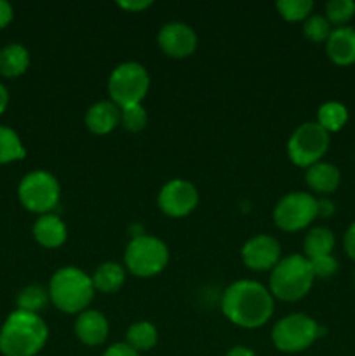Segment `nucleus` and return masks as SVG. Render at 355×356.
Listing matches in <instances>:
<instances>
[{"label": "nucleus", "mask_w": 355, "mask_h": 356, "mask_svg": "<svg viewBox=\"0 0 355 356\" xmlns=\"http://www.w3.org/2000/svg\"><path fill=\"white\" fill-rule=\"evenodd\" d=\"M108 332H110V323L101 312L86 309L77 316L75 334L80 343L87 346H100L106 341Z\"/></svg>", "instance_id": "nucleus-14"}, {"label": "nucleus", "mask_w": 355, "mask_h": 356, "mask_svg": "<svg viewBox=\"0 0 355 356\" xmlns=\"http://www.w3.org/2000/svg\"><path fill=\"white\" fill-rule=\"evenodd\" d=\"M30 66V52L21 44H9L0 51V73L3 76H19Z\"/></svg>", "instance_id": "nucleus-20"}, {"label": "nucleus", "mask_w": 355, "mask_h": 356, "mask_svg": "<svg viewBox=\"0 0 355 356\" xmlns=\"http://www.w3.org/2000/svg\"><path fill=\"white\" fill-rule=\"evenodd\" d=\"M313 9L312 0H278L277 10L285 21H303Z\"/></svg>", "instance_id": "nucleus-26"}, {"label": "nucleus", "mask_w": 355, "mask_h": 356, "mask_svg": "<svg viewBox=\"0 0 355 356\" xmlns=\"http://www.w3.org/2000/svg\"><path fill=\"white\" fill-rule=\"evenodd\" d=\"M49 299L65 313H82L94 298L93 278L75 266H65L49 282Z\"/></svg>", "instance_id": "nucleus-3"}, {"label": "nucleus", "mask_w": 355, "mask_h": 356, "mask_svg": "<svg viewBox=\"0 0 355 356\" xmlns=\"http://www.w3.org/2000/svg\"><path fill=\"white\" fill-rule=\"evenodd\" d=\"M334 249V235L331 229L324 226L310 229L308 235L305 236L303 242V250H305L306 259H315V257L331 256Z\"/></svg>", "instance_id": "nucleus-21"}, {"label": "nucleus", "mask_w": 355, "mask_h": 356, "mask_svg": "<svg viewBox=\"0 0 355 356\" xmlns=\"http://www.w3.org/2000/svg\"><path fill=\"white\" fill-rule=\"evenodd\" d=\"M348 120V110L341 103L329 101L324 103L317 111V124L326 132H338L343 129V125Z\"/></svg>", "instance_id": "nucleus-23"}, {"label": "nucleus", "mask_w": 355, "mask_h": 356, "mask_svg": "<svg viewBox=\"0 0 355 356\" xmlns=\"http://www.w3.org/2000/svg\"><path fill=\"white\" fill-rule=\"evenodd\" d=\"M24 156H26V149H24L19 136L13 129L0 125V163L16 162Z\"/></svg>", "instance_id": "nucleus-24"}, {"label": "nucleus", "mask_w": 355, "mask_h": 356, "mask_svg": "<svg viewBox=\"0 0 355 356\" xmlns=\"http://www.w3.org/2000/svg\"><path fill=\"white\" fill-rule=\"evenodd\" d=\"M326 330L305 313H292L275 323L271 341L284 353H298L312 346Z\"/></svg>", "instance_id": "nucleus-6"}, {"label": "nucleus", "mask_w": 355, "mask_h": 356, "mask_svg": "<svg viewBox=\"0 0 355 356\" xmlns=\"http://www.w3.org/2000/svg\"><path fill=\"white\" fill-rule=\"evenodd\" d=\"M13 7H10L9 2H6V0H0V30L2 28H6L7 24L13 21Z\"/></svg>", "instance_id": "nucleus-34"}, {"label": "nucleus", "mask_w": 355, "mask_h": 356, "mask_svg": "<svg viewBox=\"0 0 355 356\" xmlns=\"http://www.w3.org/2000/svg\"><path fill=\"white\" fill-rule=\"evenodd\" d=\"M118 124H120V108L113 101H97L86 113V125L94 134H108Z\"/></svg>", "instance_id": "nucleus-16"}, {"label": "nucleus", "mask_w": 355, "mask_h": 356, "mask_svg": "<svg viewBox=\"0 0 355 356\" xmlns=\"http://www.w3.org/2000/svg\"><path fill=\"white\" fill-rule=\"evenodd\" d=\"M49 329L37 313L16 309L0 329V351L3 356H35L47 343Z\"/></svg>", "instance_id": "nucleus-2"}, {"label": "nucleus", "mask_w": 355, "mask_h": 356, "mask_svg": "<svg viewBox=\"0 0 355 356\" xmlns=\"http://www.w3.org/2000/svg\"><path fill=\"white\" fill-rule=\"evenodd\" d=\"M59 193H61V188H59L58 179L47 170H33L26 174L17 188V195L24 209L42 216L51 214L52 209H56Z\"/></svg>", "instance_id": "nucleus-8"}, {"label": "nucleus", "mask_w": 355, "mask_h": 356, "mask_svg": "<svg viewBox=\"0 0 355 356\" xmlns=\"http://www.w3.org/2000/svg\"><path fill=\"white\" fill-rule=\"evenodd\" d=\"M315 275L303 254H291L277 263L270 275V292L281 301H298L312 289Z\"/></svg>", "instance_id": "nucleus-4"}, {"label": "nucleus", "mask_w": 355, "mask_h": 356, "mask_svg": "<svg viewBox=\"0 0 355 356\" xmlns=\"http://www.w3.org/2000/svg\"><path fill=\"white\" fill-rule=\"evenodd\" d=\"M343 245H345V250H347L348 257L355 261V221L348 226L347 233H345Z\"/></svg>", "instance_id": "nucleus-32"}, {"label": "nucleus", "mask_w": 355, "mask_h": 356, "mask_svg": "<svg viewBox=\"0 0 355 356\" xmlns=\"http://www.w3.org/2000/svg\"><path fill=\"white\" fill-rule=\"evenodd\" d=\"M317 212H319V216L329 218V216L334 214V204L331 200H327V198L317 200Z\"/></svg>", "instance_id": "nucleus-35"}, {"label": "nucleus", "mask_w": 355, "mask_h": 356, "mask_svg": "<svg viewBox=\"0 0 355 356\" xmlns=\"http://www.w3.org/2000/svg\"><path fill=\"white\" fill-rule=\"evenodd\" d=\"M118 7H122V9L125 10H143L146 9V7L152 6V0H120V2H117Z\"/></svg>", "instance_id": "nucleus-33"}, {"label": "nucleus", "mask_w": 355, "mask_h": 356, "mask_svg": "<svg viewBox=\"0 0 355 356\" xmlns=\"http://www.w3.org/2000/svg\"><path fill=\"white\" fill-rule=\"evenodd\" d=\"M7 103H9V92H7L6 87H3L2 83H0V115H2L3 111H6Z\"/></svg>", "instance_id": "nucleus-37"}, {"label": "nucleus", "mask_w": 355, "mask_h": 356, "mask_svg": "<svg viewBox=\"0 0 355 356\" xmlns=\"http://www.w3.org/2000/svg\"><path fill=\"white\" fill-rule=\"evenodd\" d=\"M49 301V291L42 285H28L17 294V309L28 313H37L45 308Z\"/></svg>", "instance_id": "nucleus-25"}, {"label": "nucleus", "mask_w": 355, "mask_h": 356, "mask_svg": "<svg viewBox=\"0 0 355 356\" xmlns=\"http://www.w3.org/2000/svg\"><path fill=\"white\" fill-rule=\"evenodd\" d=\"M223 315L244 329H258L274 315V296L254 280H237L221 298Z\"/></svg>", "instance_id": "nucleus-1"}, {"label": "nucleus", "mask_w": 355, "mask_h": 356, "mask_svg": "<svg viewBox=\"0 0 355 356\" xmlns=\"http://www.w3.org/2000/svg\"><path fill=\"white\" fill-rule=\"evenodd\" d=\"M103 356H141V353L134 351L125 343H117V344H111V346L104 351Z\"/></svg>", "instance_id": "nucleus-31"}, {"label": "nucleus", "mask_w": 355, "mask_h": 356, "mask_svg": "<svg viewBox=\"0 0 355 356\" xmlns=\"http://www.w3.org/2000/svg\"><path fill=\"white\" fill-rule=\"evenodd\" d=\"M354 284H355V275H354Z\"/></svg>", "instance_id": "nucleus-38"}, {"label": "nucleus", "mask_w": 355, "mask_h": 356, "mask_svg": "<svg viewBox=\"0 0 355 356\" xmlns=\"http://www.w3.org/2000/svg\"><path fill=\"white\" fill-rule=\"evenodd\" d=\"M120 124L127 131L139 132L148 124V113L143 104H131V106L120 108Z\"/></svg>", "instance_id": "nucleus-27"}, {"label": "nucleus", "mask_w": 355, "mask_h": 356, "mask_svg": "<svg viewBox=\"0 0 355 356\" xmlns=\"http://www.w3.org/2000/svg\"><path fill=\"white\" fill-rule=\"evenodd\" d=\"M319 216L317 198L305 191L284 195L274 209L275 225L284 232H299Z\"/></svg>", "instance_id": "nucleus-10"}, {"label": "nucleus", "mask_w": 355, "mask_h": 356, "mask_svg": "<svg viewBox=\"0 0 355 356\" xmlns=\"http://www.w3.org/2000/svg\"><path fill=\"white\" fill-rule=\"evenodd\" d=\"M150 89V75L139 63L118 65L108 79V94L118 108L141 104Z\"/></svg>", "instance_id": "nucleus-7"}, {"label": "nucleus", "mask_w": 355, "mask_h": 356, "mask_svg": "<svg viewBox=\"0 0 355 356\" xmlns=\"http://www.w3.org/2000/svg\"><path fill=\"white\" fill-rule=\"evenodd\" d=\"M341 174L336 165L327 162H317L306 169V183L317 193H333L340 186Z\"/></svg>", "instance_id": "nucleus-18"}, {"label": "nucleus", "mask_w": 355, "mask_h": 356, "mask_svg": "<svg viewBox=\"0 0 355 356\" xmlns=\"http://www.w3.org/2000/svg\"><path fill=\"white\" fill-rule=\"evenodd\" d=\"M157 204L164 214L171 218H183L197 207L198 191L190 181L171 179L160 188Z\"/></svg>", "instance_id": "nucleus-11"}, {"label": "nucleus", "mask_w": 355, "mask_h": 356, "mask_svg": "<svg viewBox=\"0 0 355 356\" xmlns=\"http://www.w3.org/2000/svg\"><path fill=\"white\" fill-rule=\"evenodd\" d=\"M66 225L63 219L56 214H44L35 221L33 236L42 247L47 249H56L66 242Z\"/></svg>", "instance_id": "nucleus-17"}, {"label": "nucleus", "mask_w": 355, "mask_h": 356, "mask_svg": "<svg viewBox=\"0 0 355 356\" xmlns=\"http://www.w3.org/2000/svg\"><path fill=\"white\" fill-rule=\"evenodd\" d=\"M226 356H256V353L247 346H233L232 350H228Z\"/></svg>", "instance_id": "nucleus-36"}, {"label": "nucleus", "mask_w": 355, "mask_h": 356, "mask_svg": "<svg viewBox=\"0 0 355 356\" xmlns=\"http://www.w3.org/2000/svg\"><path fill=\"white\" fill-rule=\"evenodd\" d=\"M169 261V250L160 238L152 235L132 236L124 252V263L132 275L150 278L164 271Z\"/></svg>", "instance_id": "nucleus-5"}, {"label": "nucleus", "mask_w": 355, "mask_h": 356, "mask_svg": "<svg viewBox=\"0 0 355 356\" xmlns=\"http://www.w3.org/2000/svg\"><path fill=\"white\" fill-rule=\"evenodd\" d=\"M157 42H159L160 49L167 56L181 59L195 52V49H197V33L187 23L171 21V23H166L160 28L159 35H157Z\"/></svg>", "instance_id": "nucleus-12"}, {"label": "nucleus", "mask_w": 355, "mask_h": 356, "mask_svg": "<svg viewBox=\"0 0 355 356\" xmlns=\"http://www.w3.org/2000/svg\"><path fill=\"white\" fill-rule=\"evenodd\" d=\"M355 2L354 0H331L326 3V17L329 23L345 26V23L354 17Z\"/></svg>", "instance_id": "nucleus-28"}, {"label": "nucleus", "mask_w": 355, "mask_h": 356, "mask_svg": "<svg viewBox=\"0 0 355 356\" xmlns=\"http://www.w3.org/2000/svg\"><path fill=\"white\" fill-rule=\"evenodd\" d=\"M90 278H93V285L96 291L104 292V294H113L124 285L125 271L122 264L108 261V263H101Z\"/></svg>", "instance_id": "nucleus-19"}, {"label": "nucleus", "mask_w": 355, "mask_h": 356, "mask_svg": "<svg viewBox=\"0 0 355 356\" xmlns=\"http://www.w3.org/2000/svg\"><path fill=\"white\" fill-rule=\"evenodd\" d=\"M310 264H312V270L315 278H331L334 273L338 271V261L334 259L333 254L331 256H322V257H315V259H308Z\"/></svg>", "instance_id": "nucleus-30"}, {"label": "nucleus", "mask_w": 355, "mask_h": 356, "mask_svg": "<svg viewBox=\"0 0 355 356\" xmlns=\"http://www.w3.org/2000/svg\"><path fill=\"white\" fill-rule=\"evenodd\" d=\"M326 51L331 61L336 65L348 66L355 63V28H334L326 40Z\"/></svg>", "instance_id": "nucleus-15"}, {"label": "nucleus", "mask_w": 355, "mask_h": 356, "mask_svg": "<svg viewBox=\"0 0 355 356\" xmlns=\"http://www.w3.org/2000/svg\"><path fill=\"white\" fill-rule=\"evenodd\" d=\"M157 341H159V332H157L155 325L145 322V320L132 323L127 329V336H125V344L131 346L134 351H138V353L153 350Z\"/></svg>", "instance_id": "nucleus-22"}, {"label": "nucleus", "mask_w": 355, "mask_h": 356, "mask_svg": "<svg viewBox=\"0 0 355 356\" xmlns=\"http://www.w3.org/2000/svg\"><path fill=\"white\" fill-rule=\"evenodd\" d=\"M242 261L254 271L274 270L281 261V243L270 235H254L244 243Z\"/></svg>", "instance_id": "nucleus-13"}, {"label": "nucleus", "mask_w": 355, "mask_h": 356, "mask_svg": "<svg viewBox=\"0 0 355 356\" xmlns=\"http://www.w3.org/2000/svg\"><path fill=\"white\" fill-rule=\"evenodd\" d=\"M331 23L327 21V17L320 16V14H313L305 19L303 24V33L306 38H310L312 42H326L331 35Z\"/></svg>", "instance_id": "nucleus-29"}, {"label": "nucleus", "mask_w": 355, "mask_h": 356, "mask_svg": "<svg viewBox=\"0 0 355 356\" xmlns=\"http://www.w3.org/2000/svg\"><path fill=\"white\" fill-rule=\"evenodd\" d=\"M329 148V132L324 131L317 122H305L291 134L287 141V155L298 167H312L320 162Z\"/></svg>", "instance_id": "nucleus-9"}]
</instances>
